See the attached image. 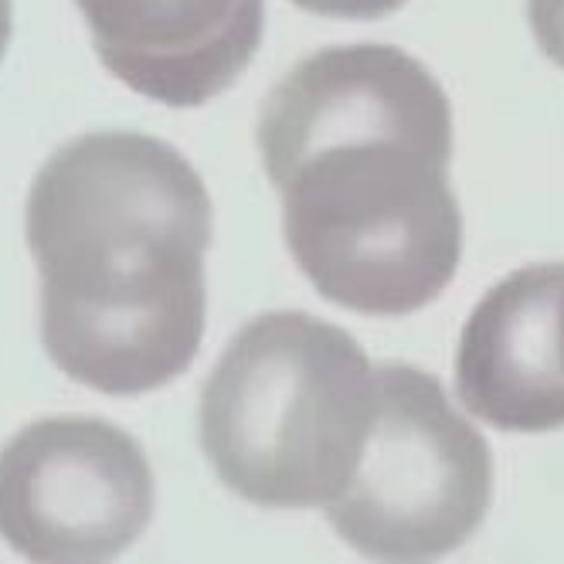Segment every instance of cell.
<instances>
[{
	"mask_svg": "<svg viewBox=\"0 0 564 564\" xmlns=\"http://www.w3.org/2000/svg\"><path fill=\"white\" fill-rule=\"evenodd\" d=\"M259 150L319 296L405 316L446 293L463 259L453 106L419 58L394 45L303 58L262 106Z\"/></svg>",
	"mask_w": 564,
	"mask_h": 564,
	"instance_id": "obj_1",
	"label": "cell"
},
{
	"mask_svg": "<svg viewBox=\"0 0 564 564\" xmlns=\"http://www.w3.org/2000/svg\"><path fill=\"white\" fill-rule=\"evenodd\" d=\"M24 238L42 272V344L102 394L181 378L205 340L212 197L191 160L143 133H89L34 174Z\"/></svg>",
	"mask_w": 564,
	"mask_h": 564,
	"instance_id": "obj_2",
	"label": "cell"
},
{
	"mask_svg": "<svg viewBox=\"0 0 564 564\" xmlns=\"http://www.w3.org/2000/svg\"><path fill=\"white\" fill-rule=\"evenodd\" d=\"M375 405L378 371L347 330L300 310L262 313L205 381L200 449L256 507H327L360 459Z\"/></svg>",
	"mask_w": 564,
	"mask_h": 564,
	"instance_id": "obj_3",
	"label": "cell"
},
{
	"mask_svg": "<svg viewBox=\"0 0 564 564\" xmlns=\"http://www.w3.org/2000/svg\"><path fill=\"white\" fill-rule=\"evenodd\" d=\"M494 503V453L438 378L378 368V405L344 494L337 538L375 561H432L463 547Z\"/></svg>",
	"mask_w": 564,
	"mask_h": 564,
	"instance_id": "obj_4",
	"label": "cell"
},
{
	"mask_svg": "<svg viewBox=\"0 0 564 564\" xmlns=\"http://www.w3.org/2000/svg\"><path fill=\"white\" fill-rule=\"evenodd\" d=\"M153 517L140 442L96 415H52L0 449V538L37 564L123 554Z\"/></svg>",
	"mask_w": 564,
	"mask_h": 564,
	"instance_id": "obj_5",
	"label": "cell"
},
{
	"mask_svg": "<svg viewBox=\"0 0 564 564\" xmlns=\"http://www.w3.org/2000/svg\"><path fill=\"white\" fill-rule=\"evenodd\" d=\"M99 62L127 89L197 109L231 89L262 45L265 0H75Z\"/></svg>",
	"mask_w": 564,
	"mask_h": 564,
	"instance_id": "obj_6",
	"label": "cell"
},
{
	"mask_svg": "<svg viewBox=\"0 0 564 564\" xmlns=\"http://www.w3.org/2000/svg\"><path fill=\"white\" fill-rule=\"evenodd\" d=\"M456 391L500 432L564 429V262L500 279L466 319Z\"/></svg>",
	"mask_w": 564,
	"mask_h": 564,
	"instance_id": "obj_7",
	"label": "cell"
},
{
	"mask_svg": "<svg viewBox=\"0 0 564 564\" xmlns=\"http://www.w3.org/2000/svg\"><path fill=\"white\" fill-rule=\"evenodd\" d=\"M528 21L538 48L564 68V0H528Z\"/></svg>",
	"mask_w": 564,
	"mask_h": 564,
	"instance_id": "obj_8",
	"label": "cell"
},
{
	"mask_svg": "<svg viewBox=\"0 0 564 564\" xmlns=\"http://www.w3.org/2000/svg\"><path fill=\"white\" fill-rule=\"evenodd\" d=\"M296 8L324 18H344V21H378L398 8H405L409 0H293Z\"/></svg>",
	"mask_w": 564,
	"mask_h": 564,
	"instance_id": "obj_9",
	"label": "cell"
},
{
	"mask_svg": "<svg viewBox=\"0 0 564 564\" xmlns=\"http://www.w3.org/2000/svg\"><path fill=\"white\" fill-rule=\"evenodd\" d=\"M11 31H14L11 0H0V58H4V52H8V45H11Z\"/></svg>",
	"mask_w": 564,
	"mask_h": 564,
	"instance_id": "obj_10",
	"label": "cell"
}]
</instances>
